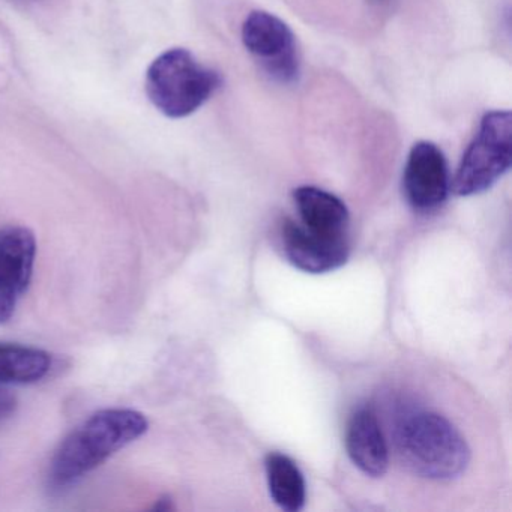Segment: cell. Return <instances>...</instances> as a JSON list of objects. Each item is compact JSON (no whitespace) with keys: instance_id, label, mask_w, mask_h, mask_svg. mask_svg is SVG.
Instances as JSON below:
<instances>
[{"instance_id":"ba28073f","label":"cell","mask_w":512,"mask_h":512,"mask_svg":"<svg viewBox=\"0 0 512 512\" xmlns=\"http://www.w3.org/2000/svg\"><path fill=\"white\" fill-rule=\"evenodd\" d=\"M281 247L289 263L307 274L337 271L350 256L347 235H323L290 218L281 226Z\"/></svg>"},{"instance_id":"8fae6325","label":"cell","mask_w":512,"mask_h":512,"mask_svg":"<svg viewBox=\"0 0 512 512\" xmlns=\"http://www.w3.org/2000/svg\"><path fill=\"white\" fill-rule=\"evenodd\" d=\"M265 467L272 500L284 511L298 512L304 509L307 484L298 464L281 452H271L266 457Z\"/></svg>"},{"instance_id":"9a60e30c","label":"cell","mask_w":512,"mask_h":512,"mask_svg":"<svg viewBox=\"0 0 512 512\" xmlns=\"http://www.w3.org/2000/svg\"><path fill=\"white\" fill-rule=\"evenodd\" d=\"M374 2H385V0H374Z\"/></svg>"},{"instance_id":"5b68a950","label":"cell","mask_w":512,"mask_h":512,"mask_svg":"<svg viewBox=\"0 0 512 512\" xmlns=\"http://www.w3.org/2000/svg\"><path fill=\"white\" fill-rule=\"evenodd\" d=\"M242 43L263 71L281 85L301 76V55L292 29L266 11H253L242 25Z\"/></svg>"},{"instance_id":"3957f363","label":"cell","mask_w":512,"mask_h":512,"mask_svg":"<svg viewBox=\"0 0 512 512\" xmlns=\"http://www.w3.org/2000/svg\"><path fill=\"white\" fill-rule=\"evenodd\" d=\"M221 77L187 49L167 50L146 71V95L164 116L187 118L220 89Z\"/></svg>"},{"instance_id":"7a4b0ae2","label":"cell","mask_w":512,"mask_h":512,"mask_svg":"<svg viewBox=\"0 0 512 512\" xmlns=\"http://www.w3.org/2000/svg\"><path fill=\"white\" fill-rule=\"evenodd\" d=\"M394 443L404 466L431 481H452L470 463V449L460 431L430 410H409L398 418Z\"/></svg>"},{"instance_id":"6da1fadb","label":"cell","mask_w":512,"mask_h":512,"mask_svg":"<svg viewBox=\"0 0 512 512\" xmlns=\"http://www.w3.org/2000/svg\"><path fill=\"white\" fill-rule=\"evenodd\" d=\"M148 428V418L137 410H100L62 440L50 463L49 487L53 491L71 487Z\"/></svg>"},{"instance_id":"30bf717a","label":"cell","mask_w":512,"mask_h":512,"mask_svg":"<svg viewBox=\"0 0 512 512\" xmlns=\"http://www.w3.org/2000/svg\"><path fill=\"white\" fill-rule=\"evenodd\" d=\"M293 200L298 208L301 224L307 229L323 235H347L349 209L335 194L305 185L293 191Z\"/></svg>"},{"instance_id":"5bb4252c","label":"cell","mask_w":512,"mask_h":512,"mask_svg":"<svg viewBox=\"0 0 512 512\" xmlns=\"http://www.w3.org/2000/svg\"><path fill=\"white\" fill-rule=\"evenodd\" d=\"M170 506H172V502H170L169 497L167 499H160L157 502V506L155 508L157 509H170Z\"/></svg>"},{"instance_id":"8992f818","label":"cell","mask_w":512,"mask_h":512,"mask_svg":"<svg viewBox=\"0 0 512 512\" xmlns=\"http://www.w3.org/2000/svg\"><path fill=\"white\" fill-rule=\"evenodd\" d=\"M37 239L26 227L0 229V325L10 322L34 277Z\"/></svg>"},{"instance_id":"277c9868","label":"cell","mask_w":512,"mask_h":512,"mask_svg":"<svg viewBox=\"0 0 512 512\" xmlns=\"http://www.w3.org/2000/svg\"><path fill=\"white\" fill-rule=\"evenodd\" d=\"M512 164V118L508 110L485 113L478 133L467 146L451 188L469 197L490 190Z\"/></svg>"},{"instance_id":"7c38bea8","label":"cell","mask_w":512,"mask_h":512,"mask_svg":"<svg viewBox=\"0 0 512 512\" xmlns=\"http://www.w3.org/2000/svg\"><path fill=\"white\" fill-rule=\"evenodd\" d=\"M52 370V355L37 347L0 343V383L29 385L40 382Z\"/></svg>"},{"instance_id":"52a82bcc","label":"cell","mask_w":512,"mask_h":512,"mask_svg":"<svg viewBox=\"0 0 512 512\" xmlns=\"http://www.w3.org/2000/svg\"><path fill=\"white\" fill-rule=\"evenodd\" d=\"M407 203L418 212H433L448 199L451 191L448 161L439 146L418 142L410 149L403 173Z\"/></svg>"},{"instance_id":"4fadbf2b","label":"cell","mask_w":512,"mask_h":512,"mask_svg":"<svg viewBox=\"0 0 512 512\" xmlns=\"http://www.w3.org/2000/svg\"><path fill=\"white\" fill-rule=\"evenodd\" d=\"M17 409L16 395L11 394L8 389L0 388V421L10 418Z\"/></svg>"},{"instance_id":"9c48e42d","label":"cell","mask_w":512,"mask_h":512,"mask_svg":"<svg viewBox=\"0 0 512 512\" xmlns=\"http://www.w3.org/2000/svg\"><path fill=\"white\" fill-rule=\"evenodd\" d=\"M346 449L352 463L365 475L382 478L388 472V445L379 419L370 407H359L350 416Z\"/></svg>"}]
</instances>
